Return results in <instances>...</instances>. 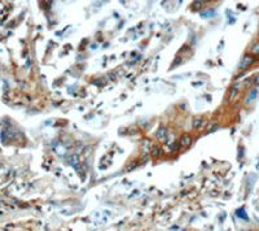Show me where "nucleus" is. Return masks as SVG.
<instances>
[{
	"label": "nucleus",
	"instance_id": "4",
	"mask_svg": "<svg viewBox=\"0 0 259 231\" xmlns=\"http://www.w3.org/2000/svg\"><path fill=\"white\" fill-rule=\"evenodd\" d=\"M255 96H256V91H255V90H253V91L250 92V95H249V98H247L246 103H250L251 100H254V99H255Z\"/></svg>",
	"mask_w": 259,
	"mask_h": 231
},
{
	"label": "nucleus",
	"instance_id": "1",
	"mask_svg": "<svg viewBox=\"0 0 259 231\" xmlns=\"http://www.w3.org/2000/svg\"><path fill=\"white\" fill-rule=\"evenodd\" d=\"M166 134H167V129L166 127H159L158 130H157V132H156V136L159 139V140H165L166 139Z\"/></svg>",
	"mask_w": 259,
	"mask_h": 231
},
{
	"label": "nucleus",
	"instance_id": "3",
	"mask_svg": "<svg viewBox=\"0 0 259 231\" xmlns=\"http://www.w3.org/2000/svg\"><path fill=\"white\" fill-rule=\"evenodd\" d=\"M251 61H253V59L251 57H245L244 60H242V62H241V64H240V68H246L247 65H249V64H251Z\"/></svg>",
	"mask_w": 259,
	"mask_h": 231
},
{
	"label": "nucleus",
	"instance_id": "2",
	"mask_svg": "<svg viewBox=\"0 0 259 231\" xmlns=\"http://www.w3.org/2000/svg\"><path fill=\"white\" fill-rule=\"evenodd\" d=\"M180 143L183 147H188L190 144V136L189 135H183L181 139H180Z\"/></svg>",
	"mask_w": 259,
	"mask_h": 231
},
{
	"label": "nucleus",
	"instance_id": "5",
	"mask_svg": "<svg viewBox=\"0 0 259 231\" xmlns=\"http://www.w3.org/2000/svg\"><path fill=\"white\" fill-rule=\"evenodd\" d=\"M193 125H194V127L197 129L198 125H201V120H200V118H196V120H194V123H193Z\"/></svg>",
	"mask_w": 259,
	"mask_h": 231
},
{
	"label": "nucleus",
	"instance_id": "6",
	"mask_svg": "<svg viewBox=\"0 0 259 231\" xmlns=\"http://www.w3.org/2000/svg\"><path fill=\"white\" fill-rule=\"evenodd\" d=\"M153 156H158L159 155V148H153Z\"/></svg>",
	"mask_w": 259,
	"mask_h": 231
}]
</instances>
